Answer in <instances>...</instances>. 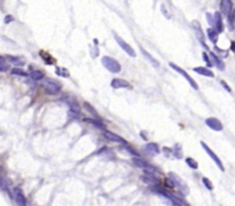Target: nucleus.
Returning <instances> with one entry per match:
<instances>
[{"label": "nucleus", "mask_w": 235, "mask_h": 206, "mask_svg": "<svg viewBox=\"0 0 235 206\" xmlns=\"http://www.w3.org/2000/svg\"><path fill=\"white\" fill-rule=\"evenodd\" d=\"M41 86L49 95H56L61 92V85L60 83H57L56 80L52 79V78H47L45 77L41 80Z\"/></svg>", "instance_id": "obj_1"}, {"label": "nucleus", "mask_w": 235, "mask_h": 206, "mask_svg": "<svg viewBox=\"0 0 235 206\" xmlns=\"http://www.w3.org/2000/svg\"><path fill=\"white\" fill-rule=\"evenodd\" d=\"M101 62H102L103 67L107 69L108 71L113 72V73H118V72H120V70H122V67H120L119 62H117L113 57L103 56Z\"/></svg>", "instance_id": "obj_2"}, {"label": "nucleus", "mask_w": 235, "mask_h": 206, "mask_svg": "<svg viewBox=\"0 0 235 206\" xmlns=\"http://www.w3.org/2000/svg\"><path fill=\"white\" fill-rule=\"evenodd\" d=\"M169 177L171 179V181L173 182L174 187H177V188L179 189V191H180L183 196H186V195L188 194V187H187L186 182L183 181L181 177H179L176 173H172V172L169 173Z\"/></svg>", "instance_id": "obj_3"}, {"label": "nucleus", "mask_w": 235, "mask_h": 206, "mask_svg": "<svg viewBox=\"0 0 235 206\" xmlns=\"http://www.w3.org/2000/svg\"><path fill=\"white\" fill-rule=\"evenodd\" d=\"M169 65H170V67H171V68L173 69L174 71H177L178 73L181 74L183 78H185V79L187 80L189 84H190V86H192V87L194 88L195 91H197V89H198V86H197V84H196V81H195V80L193 79V78H192V77H190V76H189V74L187 73V72H186L185 70H183V69H181L180 67H178L177 64H174V63H172V62L170 63Z\"/></svg>", "instance_id": "obj_4"}, {"label": "nucleus", "mask_w": 235, "mask_h": 206, "mask_svg": "<svg viewBox=\"0 0 235 206\" xmlns=\"http://www.w3.org/2000/svg\"><path fill=\"white\" fill-rule=\"evenodd\" d=\"M133 164L137 166V167H140V168H143L144 171L147 172H151V173H155V172H158V170L154 167L153 165H150L149 163L144 161L143 159H141L140 157H134L133 158Z\"/></svg>", "instance_id": "obj_5"}, {"label": "nucleus", "mask_w": 235, "mask_h": 206, "mask_svg": "<svg viewBox=\"0 0 235 206\" xmlns=\"http://www.w3.org/2000/svg\"><path fill=\"white\" fill-rule=\"evenodd\" d=\"M201 145L203 147V149H204V151H205L206 154H208L209 156H210V157H211V159L213 160V161H214L216 164H217V166L219 167V170H220V171H223V172L225 171V168H224V165H223V163H221V160L219 159L217 154H214V152L212 151L211 149L209 148V145H208V144H205V143L203 142V141L201 142Z\"/></svg>", "instance_id": "obj_6"}, {"label": "nucleus", "mask_w": 235, "mask_h": 206, "mask_svg": "<svg viewBox=\"0 0 235 206\" xmlns=\"http://www.w3.org/2000/svg\"><path fill=\"white\" fill-rule=\"evenodd\" d=\"M114 37H115V40L117 41V44H118V45L123 48V51L126 52V54H129V55L132 56V57H135V52H134V49L132 48L131 46L129 45L126 41H124V40L122 39L118 34L114 33Z\"/></svg>", "instance_id": "obj_7"}, {"label": "nucleus", "mask_w": 235, "mask_h": 206, "mask_svg": "<svg viewBox=\"0 0 235 206\" xmlns=\"http://www.w3.org/2000/svg\"><path fill=\"white\" fill-rule=\"evenodd\" d=\"M205 124L208 127H210L211 130L216 132H220L223 131L224 126L221 124V121L218 119V118H214V117H210V118H206L205 119Z\"/></svg>", "instance_id": "obj_8"}, {"label": "nucleus", "mask_w": 235, "mask_h": 206, "mask_svg": "<svg viewBox=\"0 0 235 206\" xmlns=\"http://www.w3.org/2000/svg\"><path fill=\"white\" fill-rule=\"evenodd\" d=\"M103 136L104 139H107L109 141L111 142H116V143H122V144H125V140L123 139L122 136L115 134L114 132H110V131H103Z\"/></svg>", "instance_id": "obj_9"}, {"label": "nucleus", "mask_w": 235, "mask_h": 206, "mask_svg": "<svg viewBox=\"0 0 235 206\" xmlns=\"http://www.w3.org/2000/svg\"><path fill=\"white\" fill-rule=\"evenodd\" d=\"M14 199L16 201L17 206H27V199L23 191L20 188L14 189Z\"/></svg>", "instance_id": "obj_10"}, {"label": "nucleus", "mask_w": 235, "mask_h": 206, "mask_svg": "<svg viewBox=\"0 0 235 206\" xmlns=\"http://www.w3.org/2000/svg\"><path fill=\"white\" fill-rule=\"evenodd\" d=\"M213 28L214 30L217 31L218 33H220V32H223L224 31V24H223V18H221V15H220V13H214L213 14Z\"/></svg>", "instance_id": "obj_11"}, {"label": "nucleus", "mask_w": 235, "mask_h": 206, "mask_svg": "<svg viewBox=\"0 0 235 206\" xmlns=\"http://www.w3.org/2000/svg\"><path fill=\"white\" fill-rule=\"evenodd\" d=\"M232 8H233L232 0H221L220 1V11L225 16H229V14L232 13Z\"/></svg>", "instance_id": "obj_12"}, {"label": "nucleus", "mask_w": 235, "mask_h": 206, "mask_svg": "<svg viewBox=\"0 0 235 206\" xmlns=\"http://www.w3.org/2000/svg\"><path fill=\"white\" fill-rule=\"evenodd\" d=\"M111 87L113 88H127L129 86H130V84L126 81V80L124 79H120V78H115V79L111 80Z\"/></svg>", "instance_id": "obj_13"}, {"label": "nucleus", "mask_w": 235, "mask_h": 206, "mask_svg": "<svg viewBox=\"0 0 235 206\" xmlns=\"http://www.w3.org/2000/svg\"><path fill=\"white\" fill-rule=\"evenodd\" d=\"M196 73L201 74V76H204V77H209V78H213L214 74L212 72L210 69L204 68V67H196V68L193 69Z\"/></svg>", "instance_id": "obj_14"}, {"label": "nucleus", "mask_w": 235, "mask_h": 206, "mask_svg": "<svg viewBox=\"0 0 235 206\" xmlns=\"http://www.w3.org/2000/svg\"><path fill=\"white\" fill-rule=\"evenodd\" d=\"M5 58H6V61H8L9 63L14 64V65H16V67H20V65H23V64H24V60H23L22 57H20V56L7 55Z\"/></svg>", "instance_id": "obj_15"}, {"label": "nucleus", "mask_w": 235, "mask_h": 206, "mask_svg": "<svg viewBox=\"0 0 235 206\" xmlns=\"http://www.w3.org/2000/svg\"><path fill=\"white\" fill-rule=\"evenodd\" d=\"M146 151L150 154H157L160 152V147H158V144L157 143H154V142H150V143H147L146 144Z\"/></svg>", "instance_id": "obj_16"}, {"label": "nucleus", "mask_w": 235, "mask_h": 206, "mask_svg": "<svg viewBox=\"0 0 235 206\" xmlns=\"http://www.w3.org/2000/svg\"><path fill=\"white\" fill-rule=\"evenodd\" d=\"M210 56H211V60H212V62H213V64L217 67L219 70H225V64H224V62L220 60V57L217 56L214 53H210Z\"/></svg>", "instance_id": "obj_17"}, {"label": "nucleus", "mask_w": 235, "mask_h": 206, "mask_svg": "<svg viewBox=\"0 0 235 206\" xmlns=\"http://www.w3.org/2000/svg\"><path fill=\"white\" fill-rule=\"evenodd\" d=\"M141 53H142V55H143V56L146 57V58L148 60L149 62H150V63H151V64H153V65H154L155 68H158V67H160V62H158V61H157L156 58H154V57L151 56V55L149 54L148 52H147V51H144L143 48H141Z\"/></svg>", "instance_id": "obj_18"}, {"label": "nucleus", "mask_w": 235, "mask_h": 206, "mask_svg": "<svg viewBox=\"0 0 235 206\" xmlns=\"http://www.w3.org/2000/svg\"><path fill=\"white\" fill-rule=\"evenodd\" d=\"M206 33H208V37H209V39L211 40L213 44H216L218 40V32L214 30V29L212 28H209L206 30Z\"/></svg>", "instance_id": "obj_19"}, {"label": "nucleus", "mask_w": 235, "mask_h": 206, "mask_svg": "<svg viewBox=\"0 0 235 206\" xmlns=\"http://www.w3.org/2000/svg\"><path fill=\"white\" fill-rule=\"evenodd\" d=\"M84 108L90 112V114L95 118V119H100V117H99V114H97V110L93 108V105H91L90 103L88 102H84Z\"/></svg>", "instance_id": "obj_20"}, {"label": "nucleus", "mask_w": 235, "mask_h": 206, "mask_svg": "<svg viewBox=\"0 0 235 206\" xmlns=\"http://www.w3.org/2000/svg\"><path fill=\"white\" fill-rule=\"evenodd\" d=\"M31 78L33 80H43L45 78V73H44V71H41V70H34L31 72Z\"/></svg>", "instance_id": "obj_21"}, {"label": "nucleus", "mask_w": 235, "mask_h": 206, "mask_svg": "<svg viewBox=\"0 0 235 206\" xmlns=\"http://www.w3.org/2000/svg\"><path fill=\"white\" fill-rule=\"evenodd\" d=\"M8 63L6 61L5 57L0 56V72H6L8 70Z\"/></svg>", "instance_id": "obj_22"}, {"label": "nucleus", "mask_w": 235, "mask_h": 206, "mask_svg": "<svg viewBox=\"0 0 235 206\" xmlns=\"http://www.w3.org/2000/svg\"><path fill=\"white\" fill-rule=\"evenodd\" d=\"M11 74H14V76H21V77H28L29 74L25 72V71H23L22 69L20 68H14L11 69Z\"/></svg>", "instance_id": "obj_23"}, {"label": "nucleus", "mask_w": 235, "mask_h": 206, "mask_svg": "<svg viewBox=\"0 0 235 206\" xmlns=\"http://www.w3.org/2000/svg\"><path fill=\"white\" fill-rule=\"evenodd\" d=\"M56 73L57 76H61V77H64V78H68L69 77V71L64 68H57Z\"/></svg>", "instance_id": "obj_24"}, {"label": "nucleus", "mask_w": 235, "mask_h": 206, "mask_svg": "<svg viewBox=\"0 0 235 206\" xmlns=\"http://www.w3.org/2000/svg\"><path fill=\"white\" fill-rule=\"evenodd\" d=\"M186 163H187V165L189 166V167H192V168H194V170H196L197 167H198V164H197V161L196 160H194L193 158H187L186 159Z\"/></svg>", "instance_id": "obj_25"}, {"label": "nucleus", "mask_w": 235, "mask_h": 206, "mask_svg": "<svg viewBox=\"0 0 235 206\" xmlns=\"http://www.w3.org/2000/svg\"><path fill=\"white\" fill-rule=\"evenodd\" d=\"M202 181H203L204 186H205L209 190H212V189H213V184H212V182L209 180V179H208V177H203V179H202Z\"/></svg>", "instance_id": "obj_26"}, {"label": "nucleus", "mask_w": 235, "mask_h": 206, "mask_svg": "<svg viewBox=\"0 0 235 206\" xmlns=\"http://www.w3.org/2000/svg\"><path fill=\"white\" fill-rule=\"evenodd\" d=\"M202 56H203V60L205 61L206 65H208V67H212V62L210 61V58H209V55H208L206 53H203V54H202Z\"/></svg>", "instance_id": "obj_27"}, {"label": "nucleus", "mask_w": 235, "mask_h": 206, "mask_svg": "<svg viewBox=\"0 0 235 206\" xmlns=\"http://www.w3.org/2000/svg\"><path fill=\"white\" fill-rule=\"evenodd\" d=\"M206 18H208V23L211 27H213V23H214V21H213V15L210 14V13H206Z\"/></svg>", "instance_id": "obj_28"}, {"label": "nucleus", "mask_w": 235, "mask_h": 206, "mask_svg": "<svg viewBox=\"0 0 235 206\" xmlns=\"http://www.w3.org/2000/svg\"><path fill=\"white\" fill-rule=\"evenodd\" d=\"M13 20H14V17L11 16V15H7V16L5 17V21H4V22H5L6 24H8V23H11Z\"/></svg>", "instance_id": "obj_29"}, {"label": "nucleus", "mask_w": 235, "mask_h": 206, "mask_svg": "<svg viewBox=\"0 0 235 206\" xmlns=\"http://www.w3.org/2000/svg\"><path fill=\"white\" fill-rule=\"evenodd\" d=\"M221 85H223L224 87H225V88H226V89H227V91H228V92H232V89H230V88H229V87H228V85L226 84V81H224V80H221Z\"/></svg>", "instance_id": "obj_30"}, {"label": "nucleus", "mask_w": 235, "mask_h": 206, "mask_svg": "<svg viewBox=\"0 0 235 206\" xmlns=\"http://www.w3.org/2000/svg\"><path fill=\"white\" fill-rule=\"evenodd\" d=\"M230 48H232V51L235 53V41H232V44H230Z\"/></svg>", "instance_id": "obj_31"}]
</instances>
